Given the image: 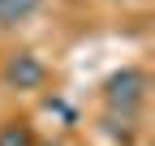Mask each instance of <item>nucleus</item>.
Instances as JSON below:
<instances>
[{
	"instance_id": "obj_1",
	"label": "nucleus",
	"mask_w": 155,
	"mask_h": 146,
	"mask_svg": "<svg viewBox=\"0 0 155 146\" xmlns=\"http://www.w3.org/2000/svg\"><path fill=\"white\" fill-rule=\"evenodd\" d=\"M104 99L112 112H121V116H134L142 107L147 99V73L142 69H121V73H112L108 86H104Z\"/></svg>"
},
{
	"instance_id": "obj_2",
	"label": "nucleus",
	"mask_w": 155,
	"mask_h": 146,
	"mask_svg": "<svg viewBox=\"0 0 155 146\" xmlns=\"http://www.w3.org/2000/svg\"><path fill=\"white\" fill-rule=\"evenodd\" d=\"M43 78H48V69H43L39 56H30V52H17V56H9V65H5V82L17 86V90L43 86Z\"/></svg>"
},
{
	"instance_id": "obj_3",
	"label": "nucleus",
	"mask_w": 155,
	"mask_h": 146,
	"mask_svg": "<svg viewBox=\"0 0 155 146\" xmlns=\"http://www.w3.org/2000/svg\"><path fill=\"white\" fill-rule=\"evenodd\" d=\"M39 9V0H0V26H17Z\"/></svg>"
},
{
	"instance_id": "obj_4",
	"label": "nucleus",
	"mask_w": 155,
	"mask_h": 146,
	"mask_svg": "<svg viewBox=\"0 0 155 146\" xmlns=\"http://www.w3.org/2000/svg\"><path fill=\"white\" fill-rule=\"evenodd\" d=\"M0 146H35V133L22 120H9L5 129H0Z\"/></svg>"
}]
</instances>
